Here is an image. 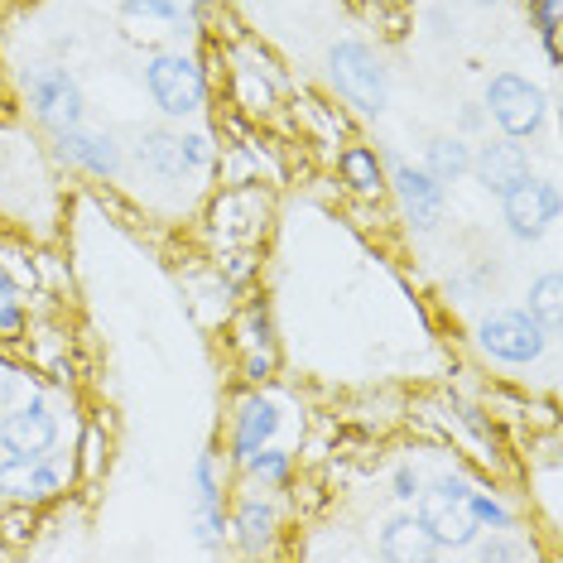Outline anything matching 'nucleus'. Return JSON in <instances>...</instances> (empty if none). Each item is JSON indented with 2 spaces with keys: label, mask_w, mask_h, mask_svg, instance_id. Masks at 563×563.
Masks as SVG:
<instances>
[{
  "label": "nucleus",
  "mask_w": 563,
  "mask_h": 563,
  "mask_svg": "<svg viewBox=\"0 0 563 563\" xmlns=\"http://www.w3.org/2000/svg\"><path fill=\"white\" fill-rule=\"evenodd\" d=\"M525 309L540 318V328L559 342L563 338V275L559 271H544L530 285V294H525Z\"/></svg>",
  "instance_id": "obj_21"
},
{
  "label": "nucleus",
  "mask_w": 563,
  "mask_h": 563,
  "mask_svg": "<svg viewBox=\"0 0 563 563\" xmlns=\"http://www.w3.org/2000/svg\"><path fill=\"white\" fill-rule=\"evenodd\" d=\"M30 332V309L24 299H5L0 303V342H20Z\"/></svg>",
  "instance_id": "obj_30"
},
{
  "label": "nucleus",
  "mask_w": 563,
  "mask_h": 563,
  "mask_svg": "<svg viewBox=\"0 0 563 563\" xmlns=\"http://www.w3.org/2000/svg\"><path fill=\"white\" fill-rule=\"evenodd\" d=\"M424 174H433L439 184H457L467 169H472V145H467V135H433L429 145H424V164H419Z\"/></svg>",
  "instance_id": "obj_20"
},
{
  "label": "nucleus",
  "mask_w": 563,
  "mask_h": 563,
  "mask_svg": "<svg viewBox=\"0 0 563 563\" xmlns=\"http://www.w3.org/2000/svg\"><path fill=\"white\" fill-rule=\"evenodd\" d=\"M58 415L48 395H24L0 415V453H54L58 448Z\"/></svg>",
  "instance_id": "obj_12"
},
{
  "label": "nucleus",
  "mask_w": 563,
  "mask_h": 563,
  "mask_svg": "<svg viewBox=\"0 0 563 563\" xmlns=\"http://www.w3.org/2000/svg\"><path fill=\"white\" fill-rule=\"evenodd\" d=\"M241 347H275V323H271V309L265 299H251L246 313H241Z\"/></svg>",
  "instance_id": "obj_24"
},
{
  "label": "nucleus",
  "mask_w": 563,
  "mask_h": 563,
  "mask_svg": "<svg viewBox=\"0 0 563 563\" xmlns=\"http://www.w3.org/2000/svg\"><path fill=\"white\" fill-rule=\"evenodd\" d=\"M419 492H424V472H419L415 463H400V467L390 472V496H395L400 506H415Z\"/></svg>",
  "instance_id": "obj_27"
},
{
  "label": "nucleus",
  "mask_w": 563,
  "mask_h": 563,
  "mask_svg": "<svg viewBox=\"0 0 563 563\" xmlns=\"http://www.w3.org/2000/svg\"><path fill=\"white\" fill-rule=\"evenodd\" d=\"M467 510L477 520V530H516V520H520V510L506 492H492V486H477V482L467 492Z\"/></svg>",
  "instance_id": "obj_22"
},
{
  "label": "nucleus",
  "mask_w": 563,
  "mask_h": 563,
  "mask_svg": "<svg viewBox=\"0 0 563 563\" xmlns=\"http://www.w3.org/2000/svg\"><path fill=\"white\" fill-rule=\"evenodd\" d=\"M386 169H390L386 184H390L395 202H400L409 232L433 236V232L443 227V217H448V188H443L433 174L419 169V164H409V159H390Z\"/></svg>",
  "instance_id": "obj_9"
},
{
  "label": "nucleus",
  "mask_w": 563,
  "mask_h": 563,
  "mask_svg": "<svg viewBox=\"0 0 563 563\" xmlns=\"http://www.w3.org/2000/svg\"><path fill=\"white\" fill-rule=\"evenodd\" d=\"M477 5H501V0H477Z\"/></svg>",
  "instance_id": "obj_35"
},
{
  "label": "nucleus",
  "mask_w": 563,
  "mask_h": 563,
  "mask_svg": "<svg viewBox=\"0 0 563 563\" xmlns=\"http://www.w3.org/2000/svg\"><path fill=\"white\" fill-rule=\"evenodd\" d=\"M194 540L208 554L227 549V463L212 448L194 463Z\"/></svg>",
  "instance_id": "obj_11"
},
{
  "label": "nucleus",
  "mask_w": 563,
  "mask_h": 563,
  "mask_svg": "<svg viewBox=\"0 0 563 563\" xmlns=\"http://www.w3.org/2000/svg\"><path fill=\"white\" fill-rule=\"evenodd\" d=\"M338 174H342V184L352 188V194H362V198H380L386 194V159L376 155L371 145H347L338 155Z\"/></svg>",
  "instance_id": "obj_19"
},
{
  "label": "nucleus",
  "mask_w": 563,
  "mask_h": 563,
  "mask_svg": "<svg viewBox=\"0 0 563 563\" xmlns=\"http://www.w3.org/2000/svg\"><path fill=\"white\" fill-rule=\"evenodd\" d=\"M24 395H30V380H24V371L0 356V415H5L10 405H20Z\"/></svg>",
  "instance_id": "obj_28"
},
{
  "label": "nucleus",
  "mask_w": 563,
  "mask_h": 563,
  "mask_svg": "<svg viewBox=\"0 0 563 563\" xmlns=\"http://www.w3.org/2000/svg\"><path fill=\"white\" fill-rule=\"evenodd\" d=\"M486 121L501 125V135L510 140H534L549 121V92L540 82L520 78V73H496L482 92Z\"/></svg>",
  "instance_id": "obj_7"
},
{
  "label": "nucleus",
  "mask_w": 563,
  "mask_h": 563,
  "mask_svg": "<svg viewBox=\"0 0 563 563\" xmlns=\"http://www.w3.org/2000/svg\"><path fill=\"white\" fill-rule=\"evenodd\" d=\"M559 5L563 0H530V20H534V30H540L549 68H559Z\"/></svg>",
  "instance_id": "obj_25"
},
{
  "label": "nucleus",
  "mask_w": 563,
  "mask_h": 563,
  "mask_svg": "<svg viewBox=\"0 0 563 563\" xmlns=\"http://www.w3.org/2000/svg\"><path fill=\"white\" fill-rule=\"evenodd\" d=\"M477 184L486 188V194H510V188L520 184V178H530L534 169H530V150H525V140H510V135H501V140H486V145H477L472 150V169H467Z\"/></svg>",
  "instance_id": "obj_16"
},
{
  "label": "nucleus",
  "mask_w": 563,
  "mask_h": 563,
  "mask_svg": "<svg viewBox=\"0 0 563 563\" xmlns=\"http://www.w3.org/2000/svg\"><path fill=\"white\" fill-rule=\"evenodd\" d=\"M251 261H255V255H232V265H227V285H241V279H246L251 275Z\"/></svg>",
  "instance_id": "obj_34"
},
{
  "label": "nucleus",
  "mask_w": 563,
  "mask_h": 563,
  "mask_svg": "<svg viewBox=\"0 0 563 563\" xmlns=\"http://www.w3.org/2000/svg\"><path fill=\"white\" fill-rule=\"evenodd\" d=\"M328 82L356 117H380L390 107V68L362 40H338L328 48Z\"/></svg>",
  "instance_id": "obj_1"
},
{
  "label": "nucleus",
  "mask_w": 563,
  "mask_h": 563,
  "mask_svg": "<svg viewBox=\"0 0 563 563\" xmlns=\"http://www.w3.org/2000/svg\"><path fill=\"white\" fill-rule=\"evenodd\" d=\"M279 429H285V409H279L275 395H265L261 386L246 390L232 409V429H227V453H232V463H241V457L255 453L261 443H275Z\"/></svg>",
  "instance_id": "obj_13"
},
{
  "label": "nucleus",
  "mask_w": 563,
  "mask_h": 563,
  "mask_svg": "<svg viewBox=\"0 0 563 563\" xmlns=\"http://www.w3.org/2000/svg\"><path fill=\"white\" fill-rule=\"evenodd\" d=\"M54 155L92 178H117L125 164L121 140L111 131H97V125H87V121L68 125V131H54Z\"/></svg>",
  "instance_id": "obj_14"
},
{
  "label": "nucleus",
  "mask_w": 563,
  "mask_h": 563,
  "mask_svg": "<svg viewBox=\"0 0 563 563\" xmlns=\"http://www.w3.org/2000/svg\"><path fill=\"white\" fill-rule=\"evenodd\" d=\"M20 92H24L30 117L40 121L48 135L68 131V125H78L87 117V97H82L78 78H73L68 68H58V63H34V68H24Z\"/></svg>",
  "instance_id": "obj_8"
},
{
  "label": "nucleus",
  "mask_w": 563,
  "mask_h": 563,
  "mask_svg": "<svg viewBox=\"0 0 563 563\" xmlns=\"http://www.w3.org/2000/svg\"><path fill=\"white\" fill-rule=\"evenodd\" d=\"M275 347H251L246 362H241V380H251V386H265V380H275Z\"/></svg>",
  "instance_id": "obj_29"
},
{
  "label": "nucleus",
  "mask_w": 563,
  "mask_h": 563,
  "mask_svg": "<svg viewBox=\"0 0 563 563\" xmlns=\"http://www.w3.org/2000/svg\"><path fill=\"white\" fill-rule=\"evenodd\" d=\"M101 448H107L101 429H87L82 443H78V477H97L101 472Z\"/></svg>",
  "instance_id": "obj_31"
},
{
  "label": "nucleus",
  "mask_w": 563,
  "mask_h": 563,
  "mask_svg": "<svg viewBox=\"0 0 563 563\" xmlns=\"http://www.w3.org/2000/svg\"><path fill=\"white\" fill-rule=\"evenodd\" d=\"M477 347L496 366H534L554 347V338L540 328V318L530 309H492L477 323Z\"/></svg>",
  "instance_id": "obj_6"
},
{
  "label": "nucleus",
  "mask_w": 563,
  "mask_h": 563,
  "mask_svg": "<svg viewBox=\"0 0 563 563\" xmlns=\"http://www.w3.org/2000/svg\"><path fill=\"white\" fill-rule=\"evenodd\" d=\"M380 559H390V563H433L443 554L439 544L429 540V530L419 525L415 510H400V516H390L386 525H380Z\"/></svg>",
  "instance_id": "obj_17"
},
{
  "label": "nucleus",
  "mask_w": 563,
  "mask_h": 563,
  "mask_svg": "<svg viewBox=\"0 0 563 563\" xmlns=\"http://www.w3.org/2000/svg\"><path fill=\"white\" fill-rule=\"evenodd\" d=\"M236 467H241V477L251 486H261V492H285L294 482V453L285 443H261L255 453L241 457Z\"/></svg>",
  "instance_id": "obj_18"
},
{
  "label": "nucleus",
  "mask_w": 563,
  "mask_h": 563,
  "mask_svg": "<svg viewBox=\"0 0 563 563\" xmlns=\"http://www.w3.org/2000/svg\"><path fill=\"white\" fill-rule=\"evenodd\" d=\"M559 188L549 178H520L510 194H501V217H506V232L520 241V246H534L559 227Z\"/></svg>",
  "instance_id": "obj_10"
},
{
  "label": "nucleus",
  "mask_w": 563,
  "mask_h": 563,
  "mask_svg": "<svg viewBox=\"0 0 563 563\" xmlns=\"http://www.w3.org/2000/svg\"><path fill=\"white\" fill-rule=\"evenodd\" d=\"M467 492H472L467 472H439L433 482H424L419 501L409 506L443 554H463V549L482 534L477 520H472V510H467Z\"/></svg>",
  "instance_id": "obj_2"
},
{
  "label": "nucleus",
  "mask_w": 563,
  "mask_h": 563,
  "mask_svg": "<svg viewBox=\"0 0 563 563\" xmlns=\"http://www.w3.org/2000/svg\"><path fill=\"white\" fill-rule=\"evenodd\" d=\"M486 125V111L482 107H463V121H457V135H477Z\"/></svg>",
  "instance_id": "obj_32"
},
{
  "label": "nucleus",
  "mask_w": 563,
  "mask_h": 563,
  "mask_svg": "<svg viewBox=\"0 0 563 563\" xmlns=\"http://www.w3.org/2000/svg\"><path fill=\"white\" fill-rule=\"evenodd\" d=\"M125 20H155V24H184V5L178 0H121Z\"/></svg>",
  "instance_id": "obj_26"
},
{
  "label": "nucleus",
  "mask_w": 563,
  "mask_h": 563,
  "mask_svg": "<svg viewBox=\"0 0 563 563\" xmlns=\"http://www.w3.org/2000/svg\"><path fill=\"white\" fill-rule=\"evenodd\" d=\"M516 530H482L477 540L467 544V554L477 563H516V559H534V544L510 540Z\"/></svg>",
  "instance_id": "obj_23"
},
{
  "label": "nucleus",
  "mask_w": 563,
  "mask_h": 563,
  "mask_svg": "<svg viewBox=\"0 0 563 563\" xmlns=\"http://www.w3.org/2000/svg\"><path fill=\"white\" fill-rule=\"evenodd\" d=\"M145 92L164 121H198L208 111V73L184 48H159L145 58Z\"/></svg>",
  "instance_id": "obj_4"
},
{
  "label": "nucleus",
  "mask_w": 563,
  "mask_h": 563,
  "mask_svg": "<svg viewBox=\"0 0 563 563\" xmlns=\"http://www.w3.org/2000/svg\"><path fill=\"white\" fill-rule=\"evenodd\" d=\"M135 164L159 184H184L217 164V145L208 131H174V125H145L135 135Z\"/></svg>",
  "instance_id": "obj_5"
},
{
  "label": "nucleus",
  "mask_w": 563,
  "mask_h": 563,
  "mask_svg": "<svg viewBox=\"0 0 563 563\" xmlns=\"http://www.w3.org/2000/svg\"><path fill=\"white\" fill-rule=\"evenodd\" d=\"M227 540L236 544V554L261 559L271 554L279 540V501L271 492H246L241 501L227 510Z\"/></svg>",
  "instance_id": "obj_15"
},
{
  "label": "nucleus",
  "mask_w": 563,
  "mask_h": 563,
  "mask_svg": "<svg viewBox=\"0 0 563 563\" xmlns=\"http://www.w3.org/2000/svg\"><path fill=\"white\" fill-rule=\"evenodd\" d=\"M5 299H20V275L0 261V303H5Z\"/></svg>",
  "instance_id": "obj_33"
},
{
  "label": "nucleus",
  "mask_w": 563,
  "mask_h": 563,
  "mask_svg": "<svg viewBox=\"0 0 563 563\" xmlns=\"http://www.w3.org/2000/svg\"><path fill=\"white\" fill-rule=\"evenodd\" d=\"M78 477V457L73 453H5L0 457V506H54L68 482Z\"/></svg>",
  "instance_id": "obj_3"
}]
</instances>
